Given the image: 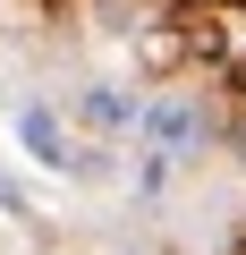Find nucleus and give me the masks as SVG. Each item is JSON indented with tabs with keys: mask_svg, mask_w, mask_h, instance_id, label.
Instances as JSON below:
<instances>
[{
	"mask_svg": "<svg viewBox=\"0 0 246 255\" xmlns=\"http://www.w3.org/2000/svg\"><path fill=\"white\" fill-rule=\"evenodd\" d=\"M136 111H145V102H136V94H119V85H85V94H77V119H85V128H102V136L136 128Z\"/></svg>",
	"mask_w": 246,
	"mask_h": 255,
	"instance_id": "7ed1b4c3",
	"label": "nucleus"
},
{
	"mask_svg": "<svg viewBox=\"0 0 246 255\" xmlns=\"http://www.w3.org/2000/svg\"><path fill=\"white\" fill-rule=\"evenodd\" d=\"M229 255H246V230H238V247H229Z\"/></svg>",
	"mask_w": 246,
	"mask_h": 255,
	"instance_id": "20e7f679",
	"label": "nucleus"
},
{
	"mask_svg": "<svg viewBox=\"0 0 246 255\" xmlns=\"http://www.w3.org/2000/svg\"><path fill=\"white\" fill-rule=\"evenodd\" d=\"M17 145L43 162V170H85V153L68 145V128H60V111H43V102H26L17 111Z\"/></svg>",
	"mask_w": 246,
	"mask_h": 255,
	"instance_id": "f03ea898",
	"label": "nucleus"
},
{
	"mask_svg": "<svg viewBox=\"0 0 246 255\" xmlns=\"http://www.w3.org/2000/svg\"><path fill=\"white\" fill-rule=\"evenodd\" d=\"M136 136H145V153H162V162H187V153L204 145V111H195V94H145V111H136Z\"/></svg>",
	"mask_w": 246,
	"mask_h": 255,
	"instance_id": "f257e3e1",
	"label": "nucleus"
}]
</instances>
